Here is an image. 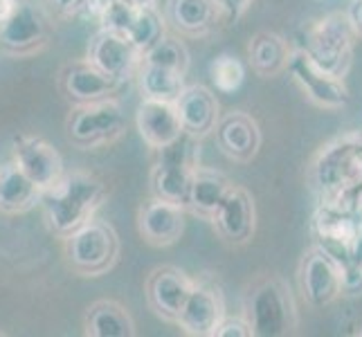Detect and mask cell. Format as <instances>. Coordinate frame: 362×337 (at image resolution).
Returning <instances> with one entry per match:
<instances>
[{"mask_svg":"<svg viewBox=\"0 0 362 337\" xmlns=\"http://www.w3.org/2000/svg\"><path fill=\"white\" fill-rule=\"evenodd\" d=\"M308 182L324 203L349 209V201L362 187V133L351 131L333 137L313 155Z\"/></svg>","mask_w":362,"mask_h":337,"instance_id":"6da1fadb","label":"cell"},{"mask_svg":"<svg viewBox=\"0 0 362 337\" xmlns=\"http://www.w3.org/2000/svg\"><path fill=\"white\" fill-rule=\"evenodd\" d=\"M106 196L108 189L104 180H99L93 173H64V178L41 196L47 227L64 239L70 232L81 227L86 220L95 218L97 209L104 205Z\"/></svg>","mask_w":362,"mask_h":337,"instance_id":"7a4b0ae2","label":"cell"},{"mask_svg":"<svg viewBox=\"0 0 362 337\" xmlns=\"http://www.w3.org/2000/svg\"><path fill=\"white\" fill-rule=\"evenodd\" d=\"M241 315L252 337H286L299 329V310L291 285L279 274H259L245 285Z\"/></svg>","mask_w":362,"mask_h":337,"instance_id":"3957f363","label":"cell"},{"mask_svg":"<svg viewBox=\"0 0 362 337\" xmlns=\"http://www.w3.org/2000/svg\"><path fill=\"white\" fill-rule=\"evenodd\" d=\"M358 34L346 11H331L304 25L302 47L313 57L317 66L335 77L344 79L354 61Z\"/></svg>","mask_w":362,"mask_h":337,"instance_id":"277c9868","label":"cell"},{"mask_svg":"<svg viewBox=\"0 0 362 337\" xmlns=\"http://www.w3.org/2000/svg\"><path fill=\"white\" fill-rule=\"evenodd\" d=\"M68 268L79 277H102L119 259V236L113 225L90 218L81 227L64 236Z\"/></svg>","mask_w":362,"mask_h":337,"instance_id":"5b68a950","label":"cell"},{"mask_svg":"<svg viewBox=\"0 0 362 337\" xmlns=\"http://www.w3.org/2000/svg\"><path fill=\"white\" fill-rule=\"evenodd\" d=\"M158 153L160 155L151 169V194L160 201H169L185 207L192 173L198 167L201 140L182 133L176 142L160 148Z\"/></svg>","mask_w":362,"mask_h":337,"instance_id":"8992f818","label":"cell"},{"mask_svg":"<svg viewBox=\"0 0 362 337\" xmlns=\"http://www.w3.org/2000/svg\"><path fill=\"white\" fill-rule=\"evenodd\" d=\"M127 131V115L115 97L74 106L66 119L68 140L79 148L113 144Z\"/></svg>","mask_w":362,"mask_h":337,"instance_id":"52a82bcc","label":"cell"},{"mask_svg":"<svg viewBox=\"0 0 362 337\" xmlns=\"http://www.w3.org/2000/svg\"><path fill=\"white\" fill-rule=\"evenodd\" d=\"M286 70L313 106L322 110H340L349 104V88L344 79L317 66L306 49L293 47Z\"/></svg>","mask_w":362,"mask_h":337,"instance_id":"ba28073f","label":"cell"},{"mask_svg":"<svg viewBox=\"0 0 362 337\" xmlns=\"http://www.w3.org/2000/svg\"><path fill=\"white\" fill-rule=\"evenodd\" d=\"M297 283L302 299L310 308H324L340 299V261L317 243L299 259Z\"/></svg>","mask_w":362,"mask_h":337,"instance_id":"9c48e42d","label":"cell"},{"mask_svg":"<svg viewBox=\"0 0 362 337\" xmlns=\"http://www.w3.org/2000/svg\"><path fill=\"white\" fill-rule=\"evenodd\" d=\"M226 297L211 277L194 279V288L178 315V326L185 335L211 337L218 321L226 317Z\"/></svg>","mask_w":362,"mask_h":337,"instance_id":"30bf717a","label":"cell"},{"mask_svg":"<svg viewBox=\"0 0 362 337\" xmlns=\"http://www.w3.org/2000/svg\"><path fill=\"white\" fill-rule=\"evenodd\" d=\"M194 288V279L176 266H160L148 272L144 283L146 302L153 313L169 324H176L180 310Z\"/></svg>","mask_w":362,"mask_h":337,"instance_id":"8fae6325","label":"cell"},{"mask_svg":"<svg viewBox=\"0 0 362 337\" xmlns=\"http://www.w3.org/2000/svg\"><path fill=\"white\" fill-rule=\"evenodd\" d=\"M209 220L223 243L234 247L245 245L257 230V207L252 194L245 187L232 184V189L226 194L223 203Z\"/></svg>","mask_w":362,"mask_h":337,"instance_id":"7c38bea8","label":"cell"},{"mask_svg":"<svg viewBox=\"0 0 362 337\" xmlns=\"http://www.w3.org/2000/svg\"><path fill=\"white\" fill-rule=\"evenodd\" d=\"M14 165L28 176L41 191H47L64 178V158L43 137L21 135L14 140Z\"/></svg>","mask_w":362,"mask_h":337,"instance_id":"4fadbf2b","label":"cell"},{"mask_svg":"<svg viewBox=\"0 0 362 337\" xmlns=\"http://www.w3.org/2000/svg\"><path fill=\"white\" fill-rule=\"evenodd\" d=\"M88 61L113 79L127 83L140 68L142 52L129 41V36L99 28L88 45Z\"/></svg>","mask_w":362,"mask_h":337,"instance_id":"5bb4252c","label":"cell"},{"mask_svg":"<svg viewBox=\"0 0 362 337\" xmlns=\"http://www.w3.org/2000/svg\"><path fill=\"white\" fill-rule=\"evenodd\" d=\"M49 28L43 14L30 3H21L11 18L0 25V47L7 54L30 57L47 45Z\"/></svg>","mask_w":362,"mask_h":337,"instance_id":"9a60e30c","label":"cell"},{"mask_svg":"<svg viewBox=\"0 0 362 337\" xmlns=\"http://www.w3.org/2000/svg\"><path fill=\"white\" fill-rule=\"evenodd\" d=\"M59 85L72 106H81L99 102V99L115 97V93L124 83L102 72L86 59L64 66V70L59 72Z\"/></svg>","mask_w":362,"mask_h":337,"instance_id":"2e32d148","label":"cell"},{"mask_svg":"<svg viewBox=\"0 0 362 337\" xmlns=\"http://www.w3.org/2000/svg\"><path fill=\"white\" fill-rule=\"evenodd\" d=\"M216 144L221 153L232 162H252L261 148V129L252 115L243 110L221 112L216 122Z\"/></svg>","mask_w":362,"mask_h":337,"instance_id":"e0dca14e","label":"cell"},{"mask_svg":"<svg viewBox=\"0 0 362 337\" xmlns=\"http://www.w3.org/2000/svg\"><path fill=\"white\" fill-rule=\"evenodd\" d=\"M360 220L362 218L351 209L320 201V207L313 214V234L317 239V245L338 261H344L349 243H351Z\"/></svg>","mask_w":362,"mask_h":337,"instance_id":"ac0fdd59","label":"cell"},{"mask_svg":"<svg viewBox=\"0 0 362 337\" xmlns=\"http://www.w3.org/2000/svg\"><path fill=\"white\" fill-rule=\"evenodd\" d=\"M137 232L153 247L173 245L185 232V207L153 196L137 211Z\"/></svg>","mask_w":362,"mask_h":337,"instance_id":"d6986e66","label":"cell"},{"mask_svg":"<svg viewBox=\"0 0 362 337\" xmlns=\"http://www.w3.org/2000/svg\"><path fill=\"white\" fill-rule=\"evenodd\" d=\"M173 104H176L182 131L187 135L196 137V140H203V137L214 133L216 122L221 117V104L207 85L203 83L185 85Z\"/></svg>","mask_w":362,"mask_h":337,"instance_id":"ffe728a7","label":"cell"},{"mask_svg":"<svg viewBox=\"0 0 362 337\" xmlns=\"http://www.w3.org/2000/svg\"><path fill=\"white\" fill-rule=\"evenodd\" d=\"M135 124L144 144L156 148V151L176 142L185 133L176 104L158 102V99H146V97H142L140 106H137Z\"/></svg>","mask_w":362,"mask_h":337,"instance_id":"44dd1931","label":"cell"},{"mask_svg":"<svg viewBox=\"0 0 362 337\" xmlns=\"http://www.w3.org/2000/svg\"><path fill=\"white\" fill-rule=\"evenodd\" d=\"M167 23L180 36H207L221 23L216 0H167Z\"/></svg>","mask_w":362,"mask_h":337,"instance_id":"7402d4cb","label":"cell"},{"mask_svg":"<svg viewBox=\"0 0 362 337\" xmlns=\"http://www.w3.org/2000/svg\"><path fill=\"white\" fill-rule=\"evenodd\" d=\"M232 189V180L216 169L196 167L189 180V191H187L185 211L209 220L214 216V211L223 203L226 194Z\"/></svg>","mask_w":362,"mask_h":337,"instance_id":"603a6c76","label":"cell"},{"mask_svg":"<svg viewBox=\"0 0 362 337\" xmlns=\"http://www.w3.org/2000/svg\"><path fill=\"white\" fill-rule=\"evenodd\" d=\"M83 333L88 337H133L135 321L127 306L115 299H99L86 308Z\"/></svg>","mask_w":362,"mask_h":337,"instance_id":"cb8c5ba5","label":"cell"},{"mask_svg":"<svg viewBox=\"0 0 362 337\" xmlns=\"http://www.w3.org/2000/svg\"><path fill=\"white\" fill-rule=\"evenodd\" d=\"M293 45L277 32H259L247 43V61L259 77L270 79L286 70Z\"/></svg>","mask_w":362,"mask_h":337,"instance_id":"d4e9b609","label":"cell"},{"mask_svg":"<svg viewBox=\"0 0 362 337\" xmlns=\"http://www.w3.org/2000/svg\"><path fill=\"white\" fill-rule=\"evenodd\" d=\"M43 191L11 162L0 169V214L18 216L41 203Z\"/></svg>","mask_w":362,"mask_h":337,"instance_id":"484cf974","label":"cell"},{"mask_svg":"<svg viewBox=\"0 0 362 337\" xmlns=\"http://www.w3.org/2000/svg\"><path fill=\"white\" fill-rule=\"evenodd\" d=\"M135 77H137V81H140L142 97L158 99V102H171L173 104L185 88V74L182 72L146 64V61L140 64Z\"/></svg>","mask_w":362,"mask_h":337,"instance_id":"4316f807","label":"cell"},{"mask_svg":"<svg viewBox=\"0 0 362 337\" xmlns=\"http://www.w3.org/2000/svg\"><path fill=\"white\" fill-rule=\"evenodd\" d=\"M167 34V20L162 18L158 7L137 9L135 20L129 30V41L144 54L148 47H153L162 36Z\"/></svg>","mask_w":362,"mask_h":337,"instance_id":"83f0119b","label":"cell"},{"mask_svg":"<svg viewBox=\"0 0 362 337\" xmlns=\"http://www.w3.org/2000/svg\"><path fill=\"white\" fill-rule=\"evenodd\" d=\"M142 61L187 74V70H189V49L178 36L165 34L153 47H148L142 54Z\"/></svg>","mask_w":362,"mask_h":337,"instance_id":"f1b7e54d","label":"cell"},{"mask_svg":"<svg viewBox=\"0 0 362 337\" xmlns=\"http://www.w3.org/2000/svg\"><path fill=\"white\" fill-rule=\"evenodd\" d=\"M209 77L214 88L223 95H232L243 85L245 81V66L239 57L234 54H218L209 64Z\"/></svg>","mask_w":362,"mask_h":337,"instance_id":"f546056e","label":"cell"},{"mask_svg":"<svg viewBox=\"0 0 362 337\" xmlns=\"http://www.w3.org/2000/svg\"><path fill=\"white\" fill-rule=\"evenodd\" d=\"M135 14H137V9L127 3H122V0H108L97 23L102 25V30H110V32L127 36L133 20H135Z\"/></svg>","mask_w":362,"mask_h":337,"instance_id":"4dcf8cb0","label":"cell"},{"mask_svg":"<svg viewBox=\"0 0 362 337\" xmlns=\"http://www.w3.org/2000/svg\"><path fill=\"white\" fill-rule=\"evenodd\" d=\"M340 297H362V264L340 261Z\"/></svg>","mask_w":362,"mask_h":337,"instance_id":"1f68e13d","label":"cell"},{"mask_svg":"<svg viewBox=\"0 0 362 337\" xmlns=\"http://www.w3.org/2000/svg\"><path fill=\"white\" fill-rule=\"evenodd\" d=\"M211 337H252V331H250L243 315H239V317L226 315L218 321V326L214 329V335Z\"/></svg>","mask_w":362,"mask_h":337,"instance_id":"d6a6232c","label":"cell"},{"mask_svg":"<svg viewBox=\"0 0 362 337\" xmlns=\"http://www.w3.org/2000/svg\"><path fill=\"white\" fill-rule=\"evenodd\" d=\"M252 3L255 0H216L218 11H221V23H226V25L239 23Z\"/></svg>","mask_w":362,"mask_h":337,"instance_id":"836d02e7","label":"cell"},{"mask_svg":"<svg viewBox=\"0 0 362 337\" xmlns=\"http://www.w3.org/2000/svg\"><path fill=\"white\" fill-rule=\"evenodd\" d=\"M86 0H49V5L59 16H79Z\"/></svg>","mask_w":362,"mask_h":337,"instance_id":"e575fe53","label":"cell"},{"mask_svg":"<svg viewBox=\"0 0 362 337\" xmlns=\"http://www.w3.org/2000/svg\"><path fill=\"white\" fill-rule=\"evenodd\" d=\"M346 259L356 261V264H362V220L358 223L356 227V234L351 243H349V249H346Z\"/></svg>","mask_w":362,"mask_h":337,"instance_id":"d590c367","label":"cell"},{"mask_svg":"<svg viewBox=\"0 0 362 337\" xmlns=\"http://www.w3.org/2000/svg\"><path fill=\"white\" fill-rule=\"evenodd\" d=\"M349 18L354 23V30L358 34V39H362V0H354L351 3V9L346 11Z\"/></svg>","mask_w":362,"mask_h":337,"instance_id":"8d00e7d4","label":"cell"},{"mask_svg":"<svg viewBox=\"0 0 362 337\" xmlns=\"http://www.w3.org/2000/svg\"><path fill=\"white\" fill-rule=\"evenodd\" d=\"M18 5H21V0H0V25H5L11 18V14L18 9Z\"/></svg>","mask_w":362,"mask_h":337,"instance_id":"74e56055","label":"cell"},{"mask_svg":"<svg viewBox=\"0 0 362 337\" xmlns=\"http://www.w3.org/2000/svg\"><path fill=\"white\" fill-rule=\"evenodd\" d=\"M122 3H127L135 9H146V7H158V0H122Z\"/></svg>","mask_w":362,"mask_h":337,"instance_id":"f35d334b","label":"cell"}]
</instances>
